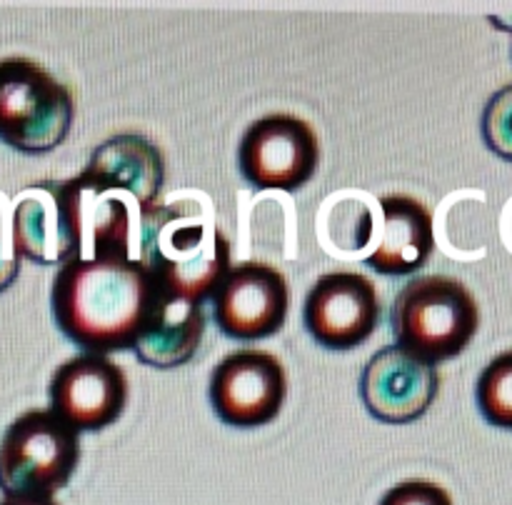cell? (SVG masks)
Segmentation results:
<instances>
[{
  "label": "cell",
  "mask_w": 512,
  "mask_h": 505,
  "mask_svg": "<svg viewBox=\"0 0 512 505\" xmlns=\"http://www.w3.org/2000/svg\"><path fill=\"white\" fill-rule=\"evenodd\" d=\"M138 260L165 295L203 305L230 270V240L198 203L158 205L140 225Z\"/></svg>",
  "instance_id": "cell-2"
},
{
  "label": "cell",
  "mask_w": 512,
  "mask_h": 505,
  "mask_svg": "<svg viewBox=\"0 0 512 505\" xmlns=\"http://www.w3.org/2000/svg\"><path fill=\"white\" fill-rule=\"evenodd\" d=\"M163 295L143 260L73 258L55 273L50 310L70 343L108 355L135 348Z\"/></svg>",
  "instance_id": "cell-1"
},
{
  "label": "cell",
  "mask_w": 512,
  "mask_h": 505,
  "mask_svg": "<svg viewBox=\"0 0 512 505\" xmlns=\"http://www.w3.org/2000/svg\"><path fill=\"white\" fill-rule=\"evenodd\" d=\"M440 390L438 368L398 343L380 348L360 373L358 393L365 410L388 425L423 418Z\"/></svg>",
  "instance_id": "cell-13"
},
{
  "label": "cell",
  "mask_w": 512,
  "mask_h": 505,
  "mask_svg": "<svg viewBox=\"0 0 512 505\" xmlns=\"http://www.w3.org/2000/svg\"><path fill=\"white\" fill-rule=\"evenodd\" d=\"M320 165V140L308 120L270 113L245 128L238 145L240 175L255 190L295 193Z\"/></svg>",
  "instance_id": "cell-7"
},
{
  "label": "cell",
  "mask_w": 512,
  "mask_h": 505,
  "mask_svg": "<svg viewBox=\"0 0 512 505\" xmlns=\"http://www.w3.org/2000/svg\"><path fill=\"white\" fill-rule=\"evenodd\" d=\"M483 140L498 158L512 163V85L500 88L488 100L480 120Z\"/></svg>",
  "instance_id": "cell-17"
},
{
  "label": "cell",
  "mask_w": 512,
  "mask_h": 505,
  "mask_svg": "<svg viewBox=\"0 0 512 505\" xmlns=\"http://www.w3.org/2000/svg\"><path fill=\"white\" fill-rule=\"evenodd\" d=\"M288 310V280L275 265L260 260L230 265L213 293L215 325L235 340H260L278 333Z\"/></svg>",
  "instance_id": "cell-11"
},
{
  "label": "cell",
  "mask_w": 512,
  "mask_h": 505,
  "mask_svg": "<svg viewBox=\"0 0 512 505\" xmlns=\"http://www.w3.org/2000/svg\"><path fill=\"white\" fill-rule=\"evenodd\" d=\"M80 463V433L50 408L25 410L0 438V490L50 495L70 483Z\"/></svg>",
  "instance_id": "cell-5"
},
{
  "label": "cell",
  "mask_w": 512,
  "mask_h": 505,
  "mask_svg": "<svg viewBox=\"0 0 512 505\" xmlns=\"http://www.w3.org/2000/svg\"><path fill=\"white\" fill-rule=\"evenodd\" d=\"M303 323L323 348L335 353L358 348L380 323L378 288L355 270L323 273L305 295Z\"/></svg>",
  "instance_id": "cell-10"
},
{
  "label": "cell",
  "mask_w": 512,
  "mask_h": 505,
  "mask_svg": "<svg viewBox=\"0 0 512 505\" xmlns=\"http://www.w3.org/2000/svg\"><path fill=\"white\" fill-rule=\"evenodd\" d=\"M75 118L68 85L30 58L0 60V143L43 155L65 143Z\"/></svg>",
  "instance_id": "cell-4"
},
{
  "label": "cell",
  "mask_w": 512,
  "mask_h": 505,
  "mask_svg": "<svg viewBox=\"0 0 512 505\" xmlns=\"http://www.w3.org/2000/svg\"><path fill=\"white\" fill-rule=\"evenodd\" d=\"M10 240L20 258L63 265L83 250L80 190L73 178L28 185L15 203Z\"/></svg>",
  "instance_id": "cell-8"
},
{
  "label": "cell",
  "mask_w": 512,
  "mask_h": 505,
  "mask_svg": "<svg viewBox=\"0 0 512 505\" xmlns=\"http://www.w3.org/2000/svg\"><path fill=\"white\" fill-rule=\"evenodd\" d=\"M18 273H20V255L15 253L13 240H8V235H5L3 213H0V293H5V290L15 283Z\"/></svg>",
  "instance_id": "cell-19"
},
{
  "label": "cell",
  "mask_w": 512,
  "mask_h": 505,
  "mask_svg": "<svg viewBox=\"0 0 512 505\" xmlns=\"http://www.w3.org/2000/svg\"><path fill=\"white\" fill-rule=\"evenodd\" d=\"M73 180L83 195L123 205L143 225L160 205L165 160L158 145L145 135L118 133L90 153L88 165Z\"/></svg>",
  "instance_id": "cell-6"
},
{
  "label": "cell",
  "mask_w": 512,
  "mask_h": 505,
  "mask_svg": "<svg viewBox=\"0 0 512 505\" xmlns=\"http://www.w3.org/2000/svg\"><path fill=\"white\" fill-rule=\"evenodd\" d=\"M475 400L490 425L512 430V350L495 355L480 373Z\"/></svg>",
  "instance_id": "cell-16"
},
{
  "label": "cell",
  "mask_w": 512,
  "mask_h": 505,
  "mask_svg": "<svg viewBox=\"0 0 512 505\" xmlns=\"http://www.w3.org/2000/svg\"><path fill=\"white\" fill-rule=\"evenodd\" d=\"M205 335V313L200 303L163 295L148 328L135 343V355L143 365L168 370L193 360Z\"/></svg>",
  "instance_id": "cell-15"
},
{
  "label": "cell",
  "mask_w": 512,
  "mask_h": 505,
  "mask_svg": "<svg viewBox=\"0 0 512 505\" xmlns=\"http://www.w3.org/2000/svg\"><path fill=\"white\" fill-rule=\"evenodd\" d=\"M390 325L400 348L435 365L468 348L480 328V308L463 280L418 275L395 295Z\"/></svg>",
  "instance_id": "cell-3"
},
{
  "label": "cell",
  "mask_w": 512,
  "mask_h": 505,
  "mask_svg": "<svg viewBox=\"0 0 512 505\" xmlns=\"http://www.w3.org/2000/svg\"><path fill=\"white\" fill-rule=\"evenodd\" d=\"M0 505H60L50 495H5Z\"/></svg>",
  "instance_id": "cell-20"
},
{
  "label": "cell",
  "mask_w": 512,
  "mask_h": 505,
  "mask_svg": "<svg viewBox=\"0 0 512 505\" xmlns=\"http://www.w3.org/2000/svg\"><path fill=\"white\" fill-rule=\"evenodd\" d=\"M210 405L230 428L250 430L278 418L288 395V375L270 350L240 348L210 373Z\"/></svg>",
  "instance_id": "cell-9"
},
{
  "label": "cell",
  "mask_w": 512,
  "mask_h": 505,
  "mask_svg": "<svg viewBox=\"0 0 512 505\" xmlns=\"http://www.w3.org/2000/svg\"><path fill=\"white\" fill-rule=\"evenodd\" d=\"M378 505H453V498L433 480H403L390 488Z\"/></svg>",
  "instance_id": "cell-18"
},
{
  "label": "cell",
  "mask_w": 512,
  "mask_h": 505,
  "mask_svg": "<svg viewBox=\"0 0 512 505\" xmlns=\"http://www.w3.org/2000/svg\"><path fill=\"white\" fill-rule=\"evenodd\" d=\"M50 410L78 433H100L128 405V375L108 355L80 353L65 360L48 385Z\"/></svg>",
  "instance_id": "cell-12"
},
{
  "label": "cell",
  "mask_w": 512,
  "mask_h": 505,
  "mask_svg": "<svg viewBox=\"0 0 512 505\" xmlns=\"http://www.w3.org/2000/svg\"><path fill=\"white\" fill-rule=\"evenodd\" d=\"M383 230L365 265L380 275L418 273L435 250V223L428 205L413 195L380 198Z\"/></svg>",
  "instance_id": "cell-14"
}]
</instances>
